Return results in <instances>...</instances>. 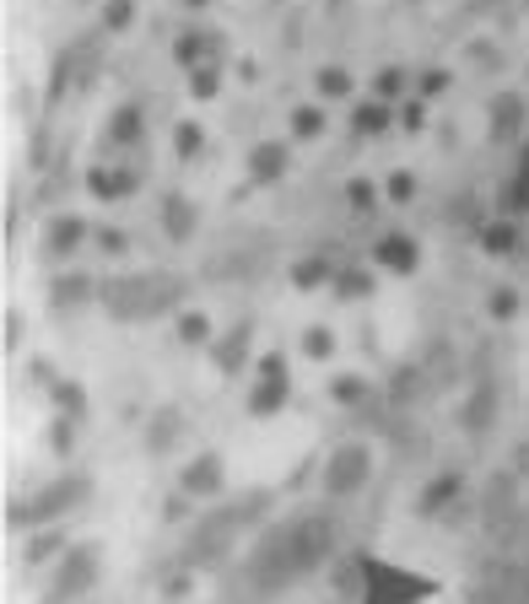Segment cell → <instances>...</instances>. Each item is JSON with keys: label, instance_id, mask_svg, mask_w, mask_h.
<instances>
[{"label": "cell", "instance_id": "obj_1", "mask_svg": "<svg viewBox=\"0 0 529 604\" xmlns=\"http://www.w3.org/2000/svg\"><path fill=\"white\" fill-rule=\"evenodd\" d=\"M184 292H190V281L179 270H120V275L98 281V308L120 324H140V319L184 314Z\"/></svg>", "mask_w": 529, "mask_h": 604}, {"label": "cell", "instance_id": "obj_2", "mask_svg": "<svg viewBox=\"0 0 529 604\" xmlns=\"http://www.w3.org/2000/svg\"><path fill=\"white\" fill-rule=\"evenodd\" d=\"M270 491H244L238 502H222V508H211L205 518H195V529L184 539V550H179V567H190V572H205V567H222L227 556H233V545L238 535L249 529V524H260L264 513H270Z\"/></svg>", "mask_w": 529, "mask_h": 604}, {"label": "cell", "instance_id": "obj_3", "mask_svg": "<svg viewBox=\"0 0 529 604\" xmlns=\"http://www.w3.org/2000/svg\"><path fill=\"white\" fill-rule=\"evenodd\" d=\"M286 535H292L297 578H308V572H319V567L335 561V550H340V518H335V508L314 502V508H297L286 518Z\"/></svg>", "mask_w": 529, "mask_h": 604}, {"label": "cell", "instance_id": "obj_4", "mask_svg": "<svg viewBox=\"0 0 529 604\" xmlns=\"http://www.w3.org/2000/svg\"><path fill=\"white\" fill-rule=\"evenodd\" d=\"M357 561H362V594H357V604H421L438 594L432 578H416V572H405V567L373 556V550H357Z\"/></svg>", "mask_w": 529, "mask_h": 604}, {"label": "cell", "instance_id": "obj_5", "mask_svg": "<svg viewBox=\"0 0 529 604\" xmlns=\"http://www.w3.org/2000/svg\"><path fill=\"white\" fill-rule=\"evenodd\" d=\"M368 480H373V448H368L362 437H351V443L330 448L325 475H319V497H325V502H346V497H357Z\"/></svg>", "mask_w": 529, "mask_h": 604}, {"label": "cell", "instance_id": "obj_6", "mask_svg": "<svg viewBox=\"0 0 529 604\" xmlns=\"http://www.w3.org/2000/svg\"><path fill=\"white\" fill-rule=\"evenodd\" d=\"M98 572H103V550L98 545H70L60 556V567H55V578H49V589H44V604H76L81 594H92Z\"/></svg>", "mask_w": 529, "mask_h": 604}, {"label": "cell", "instance_id": "obj_7", "mask_svg": "<svg viewBox=\"0 0 529 604\" xmlns=\"http://www.w3.org/2000/svg\"><path fill=\"white\" fill-rule=\"evenodd\" d=\"M87 497H92V480H87V475H55V480H44V486L27 497V502H33V524H38V529H44V524H60Z\"/></svg>", "mask_w": 529, "mask_h": 604}, {"label": "cell", "instance_id": "obj_8", "mask_svg": "<svg viewBox=\"0 0 529 604\" xmlns=\"http://www.w3.org/2000/svg\"><path fill=\"white\" fill-rule=\"evenodd\" d=\"M525 130H529V92L503 87L486 103V135H492V146H514V140H525Z\"/></svg>", "mask_w": 529, "mask_h": 604}, {"label": "cell", "instance_id": "obj_9", "mask_svg": "<svg viewBox=\"0 0 529 604\" xmlns=\"http://www.w3.org/2000/svg\"><path fill=\"white\" fill-rule=\"evenodd\" d=\"M92 238V227H87V216H76V210H60V216H49V227H44V243H38V254L49 260V265H66L76 260V249Z\"/></svg>", "mask_w": 529, "mask_h": 604}, {"label": "cell", "instance_id": "obj_10", "mask_svg": "<svg viewBox=\"0 0 529 604\" xmlns=\"http://www.w3.org/2000/svg\"><path fill=\"white\" fill-rule=\"evenodd\" d=\"M497 378H475L470 384V395H464L460 404V426H464V437H486L492 426H497Z\"/></svg>", "mask_w": 529, "mask_h": 604}, {"label": "cell", "instance_id": "obj_11", "mask_svg": "<svg viewBox=\"0 0 529 604\" xmlns=\"http://www.w3.org/2000/svg\"><path fill=\"white\" fill-rule=\"evenodd\" d=\"M222 486H227V465H222V454H216V448L195 454V459L179 470V491H190L195 502H205V497H222Z\"/></svg>", "mask_w": 529, "mask_h": 604}, {"label": "cell", "instance_id": "obj_12", "mask_svg": "<svg viewBox=\"0 0 529 604\" xmlns=\"http://www.w3.org/2000/svg\"><path fill=\"white\" fill-rule=\"evenodd\" d=\"M460 497H464V470H438L421 491H416V518H432V524H438Z\"/></svg>", "mask_w": 529, "mask_h": 604}, {"label": "cell", "instance_id": "obj_13", "mask_svg": "<svg viewBox=\"0 0 529 604\" xmlns=\"http://www.w3.org/2000/svg\"><path fill=\"white\" fill-rule=\"evenodd\" d=\"M519 221H525V216H508V210H503V216H486V221L475 227V243H481L492 260H514V254L525 249V227H519Z\"/></svg>", "mask_w": 529, "mask_h": 604}, {"label": "cell", "instance_id": "obj_14", "mask_svg": "<svg viewBox=\"0 0 529 604\" xmlns=\"http://www.w3.org/2000/svg\"><path fill=\"white\" fill-rule=\"evenodd\" d=\"M368 260L384 265L390 275H410V270L421 265V243H416L410 232H379L373 249H368Z\"/></svg>", "mask_w": 529, "mask_h": 604}, {"label": "cell", "instance_id": "obj_15", "mask_svg": "<svg viewBox=\"0 0 529 604\" xmlns=\"http://www.w3.org/2000/svg\"><path fill=\"white\" fill-rule=\"evenodd\" d=\"M292 168V146L286 140H255L249 146V184H281Z\"/></svg>", "mask_w": 529, "mask_h": 604}, {"label": "cell", "instance_id": "obj_16", "mask_svg": "<svg viewBox=\"0 0 529 604\" xmlns=\"http://www.w3.org/2000/svg\"><path fill=\"white\" fill-rule=\"evenodd\" d=\"M135 190H140V173H135V168H92V173H87V195L103 205L131 201Z\"/></svg>", "mask_w": 529, "mask_h": 604}, {"label": "cell", "instance_id": "obj_17", "mask_svg": "<svg viewBox=\"0 0 529 604\" xmlns=\"http://www.w3.org/2000/svg\"><path fill=\"white\" fill-rule=\"evenodd\" d=\"M157 210H162V232H168V243H190V238H195L200 210H195V201H190V195L168 190V195L157 201Z\"/></svg>", "mask_w": 529, "mask_h": 604}, {"label": "cell", "instance_id": "obj_18", "mask_svg": "<svg viewBox=\"0 0 529 604\" xmlns=\"http://www.w3.org/2000/svg\"><path fill=\"white\" fill-rule=\"evenodd\" d=\"M179 432H184V410L179 404H162V410H151V421H146V454L157 459V454H168L173 443H179Z\"/></svg>", "mask_w": 529, "mask_h": 604}, {"label": "cell", "instance_id": "obj_19", "mask_svg": "<svg viewBox=\"0 0 529 604\" xmlns=\"http://www.w3.org/2000/svg\"><path fill=\"white\" fill-rule=\"evenodd\" d=\"M249 324H238V330H227L222 340H211V362H216V373L222 378H238L244 373V362H249Z\"/></svg>", "mask_w": 529, "mask_h": 604}, {"label": "cell", "instance_id": "obj_20", "mask_svg": "<svg viewBox=\"0 0 529 604\" xmlns=\"http://www.w3.org/2000/svg\"><path fill=\"white\" fill-rule=\"evenodd\" d=\"M514 513H519V475L503 470L486 480V518L492 524H514Z\"/></svg>", "mask_w": 529, "mask_h": 604}, {"label": "cell", "instance_id": "obj_21", "mask_svg": "<svg viewBox=\"0 0 529 604\" xmlns=\"http://www.w3.org/2000/svg\"><path fill=\"white\" fill-rule=\"evenodd\" d=\"M292 400V378H255V389H249V415L264 421V415H281Z\"/></svg>", "mask_w": 529, "mask_h": 604}, {"label": "cell", "instance_id": "obj_22", "mask_svg": "<svg viewBox=\"0 0 529 604\" xmlns=\"http://www.w3.org/2000/svg\"><path fill=\"white\" fill-rule=\"evenodd\" d=\"M87 297H98V281L81 275V270H66V275L49 281V303H55V308H81Z\"/></svg>", "mask_w": 529, "mask_h": 604}, {"label": "cell", "instance_id": "obj_23", "mask_svg": "<svg viewBox=\"0 0 529 604\" xmlns=\"http://www.w3.org/2000/svg\"><path fill=\"white\" fill-rule=\"evenodd\" d=\"M76 60H81V44H70V49H60V55L49 60V87H44V109H60V98L70 92V81H76Z\"/></svg>", "mask_w": 529, "mask_h": 604}, {"label": "cell", "instance_id": "obj_24", "mask_svg": "<svg viewBox=\"0 0 529 604\" xmlns=\"http://www.w3.org/2000/svg\"><path fill=\"white\" fill-rule=\"evenodd\" d=\"M222 44V33H200V27H184L179 38H173V60L184 70H195V66H205L211 60V49Z\"/></svg>", "mask_w": 529, "mask_h": 604}, {"label": "cell", "instance_id": "obj_25", "mask_svg": "<svg viewBox=\"0 0 529 604\" xmlns=\"http://www.w3.org/2000/svg\"><path fill=\"white\" fill-rule=\"evenodd\" d=\"M66 550H70V545H66V529H60V524H44L38 535L27 539L22 561H27V567H49V561H60Z\"/></svg>", "mask_w": 529, "mask_h": 604}, {"label": "cell", "instance_id": "obj_26", "mask_svg": "<svg viewBox=\"0 0 529 604\" xmlns=\"http://www.w3.org/2000/svg\"><path fill=\"white\" fill-rule=\"evenodd\" d=\"M103 130H109V146H135L140 130H146V109H140V103H120Z\"/></svg>", "mask_w": 529, "mask_h": 604}, {"label": "cell", "instance_id": "obj_27", "mask_svg": "<svg viewBox=\"0 0 529 604\" xmlns=\"http://www.w3.org/2000/svg\"><path fill=\"white\" fill-rule=\"evenodd\" d=\"M335 260L325 254H303V260H292V286L297 292H319V286H335Z\"/></svg>", "mask_w": 529, "mask_h": 604}, {"label": "cell", "instance_id": "obj_28", "mask_svg": "<svg viewBox=\"0 0 529 604\" xmlns=\"http://www.w3.org/2000/svg\"><path fill=\"white\" fill-rule=\"evenodd\" d=\"M503 210H508V216H529V135L519 140V168H514V179H508Z\"/></svg>", "mask_w": 529, "mask_h": 604}, {"label": "cell", "instance_id": "obj_29", "mask_svg": "<svg viewBox=\"0 0 529 604\" xmlns=\"http://www.w3.org/2000/svg\"><path fill=\"white\" fill-rule=\"evenodd\" d=\"M390 125H395V114L379 98H368V103L351 109V135H390Z\"/></svg>", "mask_w": 529, "mask_h": 604}, {"label": "cell", "instance_id": "obj_30", "mask_svg": "<svg viewBox=\"0 0 529 604\" xmlns=\"http://www.w3.org/2000/svg\"><path fill=\"white\" fill-rule=\"evenodd\" d=\"M330 400L340 404V410H357V404L373 400V384H368L362 373H335V378H330Z\"/></svg>", "mask_w": 529, "mask_h": 604}, {"label": "cell", "instance_id": "obj_31", "mask_svg": "<svg viewBox=\"0 0 529 604\" xmlns=\"http://www.w3.org/2000/svg\"><path fill=\"white\" fill-rule=\"evenodd\" d=\"M314 92H319V103H340V98L357 92V81H351L346 66H319L314 70Z\"/></svg>", "mask_w": 529, "mask_h": 604}, {"label": "cell", "instance_id": "obj_32", "mask_svg": "<svg viewBox=\"0 0 529 604\" xmlns=\"http://www.w3.org/2000/svg\"><path fill=\"white\" fill-rule=\"evenodd\" d=\"M340 303H357V297H373V270L362 265H340L335 270V286H330Z\"/></svg>", "mask_w": 529, "mask_h": 604}, {"label": "cell", "instance_id": "obj_33", "mask_svg": "<svg viewBox=\"0 0 529 604\" xmlns=\"http://www.w3.org/2000/svg\"><path fill=\"white\" fill-rule=\"evenodd\" d=\"M325 130H330L325 103H297V109H292V135H297V140H319Z\"/></svg>", "mask_w": 529, "mask_h": 604}, {"label": "cell", "instance_id": "obj_34", "mask_svg": "<svg viewBox=\"0 0 529 604\" xmlns=\"http://www.w3.org/2000/svg\"><path fill=\"white\" fill-rule=\"evenodd\" d=\"M49 400H55V410H60V415H70V421H87V389H81L76 378H60V384L49 389Z\"/></svg>", "mask_w": 529, "mask_h": 604}, {"label": "cell", "instance_id": "obj_35", "mask_svg": "<svg viewBox=\"0 0 529 604\" xmlns=\"http://www.w3.org/2000/svg\"><path fill=\"white\" fill-rule=\"evenodd\" d=\"M410 87H416V81H410V70L405 66H384L373 76V98H379V103H395V98H405Z\"/></svg>", "mask_w": 529, "mask_h": 604}, {"label": "cell", "instance_id": "obj_36", "mask_svg": "<svg viewBox=\"0 0 529 604\" xmlns=\"http://www.w3.org/2000/svg\"><path fill=\"white\" fill-rule=\"evenodd\" d=\"M200 151H205V125L179 119V125H173V157H179V162H195Z\"/></svg>", "mask_w": 529, "mask_h": 604}, {"label": "cell", "instance_id": "obj_37", "mask_svg": "<svg viewBox=\"0 0 529 604\" xmlns=\"http://www.w3.org/2000/svg\"><path fill=\"white\" fill-rule=\"evenodd\" d=\"M173 330H179V345H205V351H211V340H216L211 335V319H205L200 308H184Z\"/></svg>", "mask_w": 529, "mask_h": 604}, {"label": "cell", "instance_id": "obj_38", "mask_svg": "<svg viewBox=\"0 0 529 604\" xmlns=\"http://www.w3.org/2000/svg\"><path fill=\"white\" fill-rule=\"evenodd\" d=\"M184 92H190L195 103H211V98L222 92V66H216V60L195 66V70H190V87H184Z\"/></svg>", "mask_w": 529, "mask_h": 604}, {"label": "cell", "instance_id": "obj_39", "mask_svg": "<svg viewBox=\"0 0 529 604\" xmlns=\"http://www.w3.org/2000/svg\"><path fill=\"white\" fill-rule=\"evenodd\" d=\"M421 395V367H395L390 373V404H410Z\"/></svg>", "mask_w": 529, "mask_h": 604}, {"label": "cell", "instance_id": "obj_40", "mask_svg": "<svg viewBox=\"0 0 529 604\" xmlns=\"http://www.w3.org/2000/svg\"><path fill=\"white\" fill-rule=\"evenodd\" d=\"M346 205L357 210V216H373V205H379V190H373V179H346Z\"/></svg>", "mask_w": 529, "mask_h": 604}, {"label": "cell", "instance_id": "obj_41", "mask_svg": "<svg viewBox=\"0 0 529 604\" xmlns=\"http://www.w3.org/2000/svg\"><path fill=\"white\" fill-rule=\"evenodd\" d=\"M92 243H98L103 260H125V254H131V238H125L120 227H92Z\"/></svg>", "mask_w": 529, "mask_h": 604}, {"label": "cell", "instance_id": "obj_42", "mask_svg": "<svg viewBox=\"0 0 529 604\" xmlns=\"http://www.w3.org/2000/svg\"><path fill=\"white\" fill-rule=\"evenodd\" d=\"M486 314H492L497 324H508V319L519 314V292H514V286H492V292H486Z\"/></svg>", "mask_w": 529, "mask_h": 604}, {"label": "cell", "instance_id": "obj_43", "mask_svg": "<svg viewBox=\"0 0 529 604\" xmlns=\"http://www.w3.org/2000/svg\"><path fill=\"white\" fill-rule=\"evenodd\" d=\"M303 356H314V362L335 356V330H325V324H308V330H303Z\"/></svg>", "mask_w": 529, "mask_h": 604}, {"label": "cell", "instance_id": "obj_44", "mask_svg": "<svg viewBox=\"0 0 529 604\" xmlns=\"http://www.w3.org/2000/svg\"><path fill=\"white\" fill-rule=\"evenodd\" d=\"M76 426H81V421H70V415H55V421H49V454L66 459L70 448H76Z\"/></svg>", "mask_w": 529, "mask_h": 604}, {"label": "cell", "instance_id": "obj_45", "mask_svg": "<svg viewBox=\"0 0 529 604\" xmlns=\"http://www.w3.org/2000/svg\"><path fill=\"white\" fill-rule=\"evenodd\" d=\"M135 22V0H103V33H125Z\"/></svg>", "mask_w": 529, "mask_h": 604}, {"label": "cell", "instance_id": "obj_46", "mask_svg": "<svg viewBox=\"0 0 529 604\" xmlns=\"http://www.w3.org/2000/svg\"><path fill=\"white\" fill-rule=\"evenodd\" d=\"M449 87H454L449 70H421V76H416V98H443Z\"/></svg>", "mask_w": 529, "mask_h": 604}, {"label": "cell", "instance_id": "obj_47", "mask_svg": "<svg viewBox=\"0 0 529 604\" xmlns=\"http://www.w3.org/2000/svg\"><path fill=\"white\" fill-rule=\"evenodd\" d=\"M384 195H390V205H410V201H416V179H410L405 168H395V173H390V184H384Z\"/></svg>", "mask_w": 529, "mask_h": 604}, {"label": "cell", "instance_id": "obj_48", "mask_svg": "<svg viewBox=\"0 0 529 604\" xmlns=\"http://www.w3.org/2000/svg\"><path fill=\"white\" fill-rule=\"evenodd\" d=\"M421 125H427V109H421V98H405V103H399V130H405V135H421Z\"/></svg>", "mask_w": 529, "mask_h": 604}, {"label": "cell", "instance_id": "obj_49", "mask_svg": "<svg viewBox=\"0 0 529 604\" xmlns=\"http://www.w3.org/2000/svg\"><path fill=\"white\" fill-rule=\"evenodd\" d=\"M260 378H292V367H286V356H281V351H264V356H260Z\"/></svg>", "mask_w": 529, "mask_h": 604}, {"label": "cell", "instance_id": "obj_50", "mask_svg": "<svg viewBox=\"0 0 529 604\" xmlns=\"http://www.w3.org/2000/svg\"><path fill=\"white\" fill-rule=\"evenodd\" d=\"M5 351H22V314H5Z\"/></svg>", "mask_w": 529, "mask_h": 604}, {"label": "cell", "instance_id": "obj_51", "mask_svg": "<svg viewBox=\"0 0 529 604\" xmlns=\"http://www.w3.org/2000/svg\"><path fill=\"white\" fill-rule=\"evenodd\" d=\"M508 470L519 475V480H529V437L519 443V448H514V465H508Z\"/></svg>", "mask_w": 529, "mask_h": 604}, {"label": "cell", "instance_id": "obj_52", "mask_svg": "<svg viewBox=\"0 0 529 604\" xmlns=\"http://www.w3.org/2000/svg\"><path fill=\"white\" fill-rule=\"evenodd\" d=\"M179 5H190V11H205V5H211V0H179Z\"/></svg>", "mask_w": 529, "mask_h": 604}, {"label": "cell", "instance_id": "obj_53", "mask_svg": "<svg viewBox=\"0 0 529 604\" xmlns=\"http://www.w3.org/2000/svg\"><path fill=\"white\" fill-rule=\"evenodd\" d=\"M410 5H427V0H410Z\"/></svg>", "mask_w": 529, "mask_h": 604}, {"label": "cell", "instance_id": "obj_54", "mask_svg": "<svg viewBox=\"0 0 529 604\" xmlns=\"http://www.w3.org/2000/svg\"><path fill=\"white\" fill-rule=\"evenodd\" d=\"M525 5H529V0H525Z\"/></svg>", "mask_w": 529, "mask_h": 604}]
</instances>
